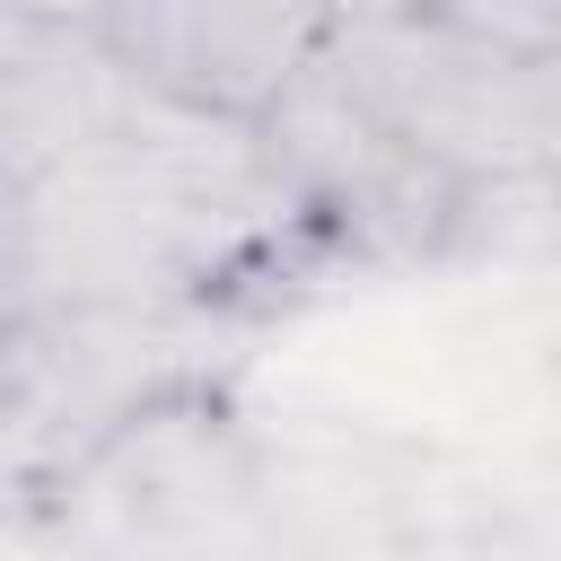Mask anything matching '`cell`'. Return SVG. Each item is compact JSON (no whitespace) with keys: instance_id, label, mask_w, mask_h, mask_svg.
I'll use <instances>...</instances> for the list:
<instances>
[{"instance_id":"6da1fadb","label":"cell","mask_w":561,"mask_h":561,"mask_svg":"<svg viewBox=\"0 0 561 561\" xmlns=\"http://www.w3.org/2000/svg\"><path fill=\"white\" fill-rule=\"evenodd\" d=\"M342 70L368 88V105L456 184H517L543 175L552 140V88L543 61L438 18L386 26V35H333Z\"/></svg>"},{"instance_id":"3957f363","label":"cell","mask_w":561,"mask_h":561,"mask_svg":"<svg viewBox=\"0 0 561 561\" xmlns=\"http://www.w3.org/2000/svg\"><path fill=\"white\" fill-rule=\"evenodd\" d=\"M324 9H333V35H386V26L438 18L447 0H324Z\"/></svg>"},{"instance_id":"7a4b0ae2","label":"cell","mask_w":561,"mask_h":561,"mask_svg":"<svg viewBox=\"0 0 561 561\" xmlns=\"http://www.w3.org/2000/svg\"><path fill=\"white\" fill-rule=\"evenodd\" d=\"M96 35L140 88L263 123L333 53V9L324 0H114Z\"/></svg>"},{"instance_id":"277c9868","label":"cell","mask_w":561,"mask_h":561,"mask_svg":"<svg viewBox=\"0 0 561 561\" xmlns=\"http://www.w3.org/2000/svg\"><path fill=\"white\" fill-rule=\"evenodd\" d=\"M105 9L114 0H9V18H35V26H105Z\"/></svg>"}]
</instances>
